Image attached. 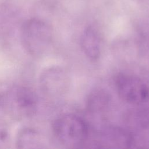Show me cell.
Wrapping results in <instances>:
<instances>
[{
    "label": "cell",
    "mask_w": 149,
    "mask_h": 149,
    "mask_svg": "<svg viewBox=\"0 0 149 149\" xmlns=\"http://www.w3.org/2000/svg\"><path fill=\"white\" fill-rule=\"evenodd\" d=\"M52 129L56 138L67 147L80 146L88 137L86 123L74 114H65L58 118L53 123Z\"/></svg>",
    "instance_id": "cell-1"
},
{
    "label": "cell",
    "mask_w": 149,
    "mask_h": 149,
    "mask_svg": "<svg viewBox=\"0 0 149 149\" xmlns=\"http://www.w3.org/2000/svg\"><path fill=\"white\" fill-rule=\"evenodd\" d=\"M20 37L24 49L30 54L38 56L44 52L49 45L52 33L45 23L31 19L23 25Z\"/></svg>",
    "instance_id": "cell-2"
},
{
    "label": "cell",
    "mask_w": 149,
    "mask_h": 149,
    "mask_svg": "<svg viewBox=\"0 0 149 149\" xmlns=\"http://www.w3.org/2000/svg\"><path fill=\"white\" fill-rule=\"evenodd\" d=\"M115 86L119 96L128 103L140 105L149 99L147 86L136 76L119 73L115 79Z\"/></svg>",
    "instance_id": "cell-3"
},
{
    "label": "cell",
    "mask_w": 149,
    "mask_h": 149,
    "mask_svg": "<svg viewBox=\"0 0 149 149\" xmlns=\"http://www.w3.org/2000/svg\"><path fill=\"white\" fill-rule=\"evenodd\" d=\"M132 134L127 130L116 126L103 129L99 136L98 144L101 147L122 148L132 145Z\"/></svg>",
    "instance_id": "cell-4"
},
{
    "label": "cell",
    "mask_w": 149,
    "mask_h": 149,
    "mask_svg": "<svg viewBox=\"0 0 149 149\" xmlns=\"http://www.w3.org/2000/svg\"><path fill=\"white\" fill-rule=\"evenodd\" d=\"M81 49L88 58L96 61L101 55V41L98 32L92 27L86 29L81 37Z\"/></svg>",
    "instance_id": "cell-5"
},
{
    "label": "cell",
    "mask_w": 149,
    "mask_h": 149,
    "mask_svg": "<svg viewBox=\"0 0 149 149\" xmlns=\"http://www.w3.org/2000/svg\"><path fill=\"white\" fill-rule=\"evenodd\" d=\"M111 102L108 92L104 89L97 88L92 91L86 101V108L92 113H100L105 111Z\"/></svg>",
    "instance_id": "cell-6"
},
{
    "label": "cell",
    "mask_w": 149,
    "mask_h": 149,
    "mask_svg": "<svg viewBox=\"0 0 149 149\" xmlns=\"http://www.w3.org/2000/svg\"><path fill=\"white\" fill-rule=\"evenodd\" d=\"M45 79H47L48 88L55 93H61L67 88L68 84V77L67 74L60 69H51L48 71Z\"/></svg>",
    "instance_id": "cell-7"
},
{
    "label": "cell",
    "mask_w": 149,
    "mask_h": 149,
    "mask_svg": "<svg viewBox=\"0 0 149 149\" xmlns=\"http://www.w3.org/2000/svg\"><path fill=\"white\" fill-rule=\"evenodd\" d=\"M17 145L20 148H38L40 137L37 133L33 130L24 129L18 135Z\"/></svg>",
    "instance_id": "cell-8"
},
{
    "label": "cell",
    "mask_w": 149,
    "mask_h": 149,
    "mask_svg": "<svg viewBox=\"0 0 149 149\" xmlns=\"http://www.w3.org/2000/svg\"><path fill=\"white\" fill-rule=\"evenodd\" d=\"M16 102L20 108H30L36 102V97L30 90L26 88H19L16 92Z\"/></svg>",
    "instance_id": "cell-9"
}]
</instances>
